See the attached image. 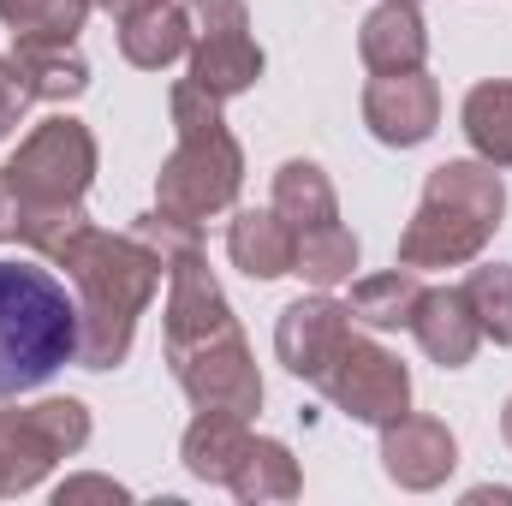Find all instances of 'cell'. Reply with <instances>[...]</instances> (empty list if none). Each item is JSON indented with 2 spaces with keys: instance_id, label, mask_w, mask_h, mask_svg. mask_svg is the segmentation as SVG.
Returning <instances> with one entry per match:
<instances>
[{
  "instance_id": "cell-1",
  "label": "cell",
  "mask_w": 512,
  "mask_h": 506,
  "mask_svg": "<svg viewBox=\"0 0 512 506\" xmlns=\"http://www.w3.org/2000/svg\"><path fill=\"white\" fill-rule=\"evenodd\" d=\"M167 370L179 381V393L191 399V411H233L256 417L262 411V376L245 346V328L221 292V280L209 274L203 251L167 268Z\"/></svg>"
},
{
  "instance_id": "cell-2",
  "label": "cell",
  "mask_w": 512,
  "mask_h": 506,
  "mask_svg": "<svg viewBox=\"0 0 512 506\" xmlns=\"http://www.w3.org/2000/svg\"><path fill=\"white\" fill-rule=\"evenodd\" d=\"M54 268H66V280L78 286V322H84V340H78V364L108 376L131 358V340H137V316L149 310L155 286H161V256L149 251L143 239H114L102 233L96 221L54 256Z\"/></svg>"
},
{
  "instance_id": "cell-3",
  "label": "cell",
  "mask_w": 512,
  "mask_h": 506,
  "mask_svg": "<svg viewBox=\"0 0 512 506\" xmlns=\"http://www.w3.org/2000/svg\"><path fill=\"white\" fill-rule=\"evenodd\" d=\"M167 114H173V155L161 161L155 173V209L173 215V221H215L239 203V185H245V149L239 137L227 131L221 114V96H209L203 84H173L167 96Z\"/></svg>"
},
{
  "instance_id": "cell-4",
  "label": "cell",
  "mask_w": 512,
  "mask_h": 506,
  "mask_svg": "<svg viewBox=\"0 0 512 506\" xmlns=\"http://www.w3.org/2000/svg\"><path fill=\"white\" fill-rule=\"evenodd\" d=\"M507 221V185L489 161H441L423 179L417 215L399 233V268H465Z\"/></svg>"
},
{
  "instance_id": "cell-5",
  "label": "cell",
  "mask_w": 512,
  "mask_h": 506,
  "mask_svg": "<svg viewBox=\"0 0 512 506\" xmlns=\"http://www.w3.org/2000/svg\"><path fill=\"white\" fill-rule=\"evenodd\" d=\"M78 298L42 262H0V393H30L78 364Z\"/></svg>"
},
{
  "instance_id": "cell-6",
  "label": "cell",
  "mask_w": 512,
  "mask_h": 506,
  "mask_svg": "<svg viewBox=\"0 0 512 506\" xmlns=\"http://www.w3.org/2000/svg\"><path fill=\"white\" fill-rule=\"evenodd\" d=\"M90 447V405L84 399H42V405H0V501L30 495L60 459Z\"/></svg>"
},
{
  "instance_id": "cell-7",
  "label": "cell",
  "mask_w": 512,
  "mask_h": 506,
  "mask_svg": "<svg viewBox=\"0 0 512 506\" xmlns=\"http://www.w3.org/2000/svg\"><path fill=\"white\" fill-rule=\"evenodd\" d=\"M6 179L18 191V209L84 203V191L96 179V131L72 114H48L42 126H30L18 155L6 161Z\"/></svg>"
},
{
  "instance_id": "cell-8",
  "label": "cell",
  "mask_w": 512,
  "mask_h": 506,
  "mask_svg": "<svg viewBox=\"0 0 512 506\" xmlns=\"http://www.w3.org/2000/svg\"><path fill=\"white\" fill-rule=\"evenodd\" d=\"M191 12V84L209 96L233 102L262 78V48L251 36V6L245 0H185Z\"/></svg>"
},
{
  "instance_id": "cell-9",
  "label": "cell",
  "mask_w": 512,
  "mask_h": 506,
  "mask_svg": "<svg viewBox=\"0 0 512 506\" xmlns=\"http://www.w3.org/2000/svg\"><path fill=\"white\" fill-rule=\"evenodd\" d=\"M334 411H346L352 423H370V429H382L393 417H405L411 411V370L376 346V340H364V334H352L340 352H334V364L322 370V376L310 381Z\"/></svg>"
},
{
  "instance_id": "cell-10",
  "label": "cell",
  "mask_w": 512,
  "mask_h": 506,
  "mask_svg": "<svg viewBox=\"0 0 512 506\" xmlns=\"http://www.w3.org/2000/svg\"><path fill=\"white\" fill-rule=\"evenodd\" d=\"M364 126L387 149H417L441 126V84L417 72H376L364 84Z\"/></svg>"
},
{
  "instance_id": "cell-11",
  "label": "cell",
  "mask_w": 512,
  "mask_h": 506,
  "mask_svg": "<svg viewBox=\"0 0 512 506\" xmlns=\"http://www.w3.org/2000/svg\"><path fill=\"white\" fill-rule=\"evenodd\" d=\"M346 340H352V310L340 298H328V292L292 298L280 310V322H274V358L286 364V376H298V381L322 376Z\"/></svg>"
},
{
  "instance_id": "cell-12",
  "label": "cell",
  "mask_w": 512,
  "mask_h": 506,
  "mask_svg": "<svg viewBox=\"0 0 512 506\" xmlns=\"http://www.w3.org/2000/svg\"><path fill=\"white\" fill-rule=\"evenodd\" d=\"M453 465H459V441H453V429H447L441 417L405 411V417L382 423L387 483H399V489H411V495H429V489H441V483L453 477Z\"/></svg>"
},
{
  "instance_id": "cell-13",
  "label": "cell",
  "mask_w": 512,
  "mask_h": 506,
  "mask_svg": "<svg viewBox=\"0 0 512 506\" xmlns=\"http://www.w3.org/2000/svg\"><path fill=\"white\" fill-rule=\"evenodd\" d=\"M411 340L423 346L429 364L465 370L477 358V346H483V328H477V316H471V304H465L459 286H423L417 316H411Z\"/></svg>"
},
{
  "instance_id": "cell-14",
  "label": "cell",
  "mask_w": 512,
  "mask_h": 506,
  "mask_svg": "<svg viewBox=\"0 0 512 506\" xmlns=\"http://www.w3.org/2000/svg\"><path fill=\"white\" fill-rule=\"evenodd\" d=\"M358 60L370 72H417L429 60V24L417 0H382L358 30Z\"/></svg>"
},
{
  "instance_id": "cell-15",
  "label": "cell",
  "mask_w": 512,
  "mask_h": 506,
  "mask_svg": "<svg viewBox=\"0 0 512 506\" xmlns=\"http://www.w3.org/2000/svg\"><path fill=\"white\" fill-rule=\"evenodd\" d=\"M120 54L137 72H167L173 60L191 54V12L185 0H143L120 18Z\"/></svg>"
},
{
  "instance_id": "cell-16",
  "label": "cell",
  "mask_w": 512,
  "mask_h": 506,
  "mask_svg": "<svg viewBox=\"0 0 512 506\" xmlns=\"http://www.w3.org/2000/svg\"><path fill=\"white\" fill-rule=\"evenodd\" d=\"M245 447H251V417L197 411L191 429H185V441H179V459H185V471L197 483H221L227 489L233 471H239V459H245Z\"/></svg>"
},
{
  "instance_id": "cell-17",
  "label": "cell",
  "mask_w": 512,
  "mask_h": 506,
  "mask_svg": "<svg viewBox=\"0 0 512 506\" xmlns=\"http://www.w3.org/2000/svg\"><path fill=\"white\" fill-rule=\"evenodd\" d=\"M227 256L233 268H245L251 280H280L292 274V256H298V233L268 209H239L233 227H227Z\"/></svg>"
},
{
  "instance_id": "cell-18",
  "label": "cell",
  "mask_w": 512,
  "mask_h": 506,
  "mask_svg": "<svg viewBox=\"0 0 512 506\" xmlns=\"http://www.w3.org/2000/svg\"><path fill=\"white\" fill-rule=\"evenodd\" d=\"M12 66L30 90V102H78L90 90V66L78 54V42H42V36H18Z\"/></svg>"
},
{
  "instance_id": "cell-19",
  "label": "cell",
  "mask_w": 512,
  "mask_h": 506,
  "mask_svg": "<svg viewBox=\"0 0 512 506\" xmlns=\"http://www.w3.org/2000/svg\"><path fill=\"white\" fill-rule=\"evenodd\" d=\"M274 215L292 233H316V227L340 221V197H334V185H328V173L316 161H280V173H274Z\"/></svg>"
},
{
  "instance_id": "cell-20",
  "label": "cell",
  "mask_w": 512,
  "mask_h": 506,
  "mask_svg": "<svg viewBox=\"0 0 512 506\" xmlns=\"http://www.w3.org/2000/svg\"><path fill=\"white\" fill-rule=\"evenodd\" d=\"M459 126L471 137L477 161L489 167H512V78H483L465 90V108H459Z\"/></svg>"
},
{
  "instance_id": "cell-21",
  "label": "cell",
  "mask_w": 512,
  "mask_h": 506,
  "mask_svg": "<svg viewBox=\"0 0 512 506\" xmlns=\"http://www.w3.org/2000/svg\"><path fill=\"white\" fill-rule=\"evenodd\" d=\"M417 298H423V280H417V268H387V274H370V280H358L352 286V322H364V328H376V334H393V328H411V316H417Z\"/></svg>"
},
{
  "instance_id": "cell-22",
  "label": "cell",
  "mask_w": 512,
  "mask_h": 506,
  "mask_svg": "<svg viewBox=\"0 0 512 506\" xmlns=\"http://www.w3.org/2000/svg\"><path fill=\"white\" fill-rule=\"evenodd\" d=\"M233 495L245 506H262V501H298V489H304V477H298V459L280 447V441H268V435H251V447H245V459H239V471H233V483H227Z\"/></svg>"
},
{
  "instance_id": "cell-23",
  "label": "cell",
  "mask_w": 512,
  "mask_h": 506,
  "mask_svg": "<svg viewBox=\"0 0 512 506\" xmlns=\"http://www.w3.org/2000/svg\"><path fill=\"white\" fill-rule=\"evenodd\" d=\"M352 268H358V239H352V227H316V233H298V256H292V274H304L316 292H328V286H340V280H352Z\"/></svg>"
},
{
  "instance_id": "cell-24",
  "label": "cell",
  "mask_w": 512,
  "mask_h": 506,
  "mask_svg": "<svg viewBox=\"0 0 512 506\" xmlns=\"http://www.w3.org/2000/svg\"><path fill=\"white\" fill-rule=\"evenodd\" d=\"M459 292H465V304H471L483 340L512 346V262H483V268H471Z\"/></svg>"
},
{
  "instance_id": "cell-25",
  "label": "cell",
  "mask_w": 512,
  "mask_h": 506,
  "mask_svg": "<svg viewBox=\"0 0 512 506\" xmlns=\"http://www.w3.org/2000/svg\"><path fill=\"white\" fill-rule=\"evenodd\" d=\"M90 18V0H0V24L12 36H42V42H78Z\"/></svg>"
},
{
  "instance_id": "cell-26",
  "label": "cell",
  "mask_w": 512,
  "mask_h": 506,
  "mask_svg": "<svg viewBox=\"0 0 512 506\" xmlns=\"http://www.w3.org/2000/svg\"><path fill=\"white\" fill-rule=\"evenodd\" d=\"M131 239H143L149 251L161 256V268H173V262H185V256L203 251V227H191V221H173V215H161V209L137 215V221H131Z\"/></svg>"
},
{
  "instance_id": "cell-27",
  "label": "cell",
  "mask_w": 512,
  "mask_h": 506,
  "mask_svg": "<svg viewBox=\"0 0 512 506\" xmlns=\"http://www.w3.org/2000/svg\"><path fill=\"white\" fill-rule=\"evenodd\" d=\"M24 108H30V90H24L18 66H12V60H0V137H12V131H18Z\"/></svg>"
},
{
  "instance_id": "cell-28",
  "label": "cell",
  "mask_w": 512,
  "mask_h": 506,
  "mask_svg": "<svg viewBox=\"0 0 512 506\" xmlns=\"http://www.w3.org/2000/svg\"><path fill=\"white\" fill-rule=\"evenodd\" d=\"M72 501H126V489L114 477H66L54 489V506H72Z\"/></svg>"
},
{
  "instance_id": "cell-29",
  "label": "cell",
  "mask_w": 512,
  "mask_h": 506,
  "mask_svg": "<svg viewBox=\"0 0 512 506\" xmlns=\"http://www.w3.org/2000/svg\"><path fill=\"white\" fill-rule=\"evenodd\" d=\"M18 191H12V179H6V167H0V245L6 239H18Z\"/></svg>"
},
{
  "instance_id": "cell-30",
  "label": "cell",
  "mask_w": 512,
  "mask_h": 506,
  "mask_svg": "<svg viewBox=\"0 0 512 506\" xmlns=\"http://www.w3.org/2000/svg\"><path fill=\"white\" fill-rule=\"evenodd\" d=\"M90 6H102V12H114V18H126V12L143 6V0H90Z\"/></svg>"
},
{
  "instance_id": "cell-31",
  "label": "cell",
  "mask_w": 512,
  "mask_h": 506,
  "mask_svg": "<svg viewBox=\"0 0 512 506\" xmlns=\"http://www.w3.org/2000/svg\"><path fill=\"white\" fill-rule=\"evenodd\" d=\"M501 441H507V447H512V399H507V405H501Z\"/></svg>"
}]
</instances>
